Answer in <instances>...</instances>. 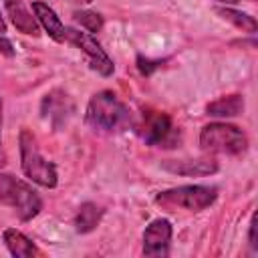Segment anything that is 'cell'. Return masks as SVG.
<instances>
[{"label": "cell", "instance_id": "obj_22", "mask_svg": "<svg viewBox=\"0 0 258 258\" xmlns=\"http://www.w3.org/2000/svg\"><path fill=\"white\" fill-rule=\"evenodd\" d=\"M4 32H6V22H4V18L0 14V34H4Z\"/></svg>", "mask_w": 258, "mask_h": 258}, {"label": "cell", "instance_id": "obj_3", "mask_svg": "<svg viewBox=\"0 0 258 258\" xmlns=\"http://www.w3.org/2000/svg\"><path fill=\"white\" fill-rule=\"evenodd\" d=\"M18 143H20V167L24 175L42 187H54L58 181L56 167L40 153L36 137L28 129H22Z\"/></svg>", "mask_w": 258, "mask_h": 258}, {"label": "cell", "instance_id": "obj_11", "mask_svg": "<svg viewBox=\"0 0 258 258\" xmlns=\"http://www.w3.org/2000/svg\"><path fill=\"white\" fill-rule=\"evenodd\" d=\"M161 167L171 173H177V175L200 177V175L216 173L218 161L216 159H169V161H163Z\"/></svg>", "mask_w": 258, "mask_h": 258}, {"label": "cell", "instance_id": "obj_10", "mask_svg": "<svg viewBox=\"0 0 258 258\" xmlns=\"http://www.w3.org/2000/svg\"><path fill=\"white\" fill-rule=\"evenodd\" d=\"M32 14L36 16L38 24L44 28V32L56 40V42H64L67 40V26L60 22V18L56 16V12L42 0H34L32 2Z\"/></svg>", "mask_w": 258, "mask_h": 258}, {"label": "cell", "instance_id": "obj_18", "mask_svg": "<svg viewBox=\"0 0 258 258\" xmlns=\"http://www.w3.org/2000/svg\"><path fill=\"white\" fill-rule=\"evenodd\" d=\"M165 60H149V58H143V56H137V69L141 75H151L155 69H159Z\"/></svg>", "mask_w": 258, "mask_h": 258}, {"label": "cell", "instance_id": "obj_4", "mask_svg": "<svg viewBox=\"0 0 258 258\" xmlns=\"http://www.w3.org/2000/svg\"><path fill=\"white\" fill-rule=\"evenodd\" d=\"M200 145L208 153H226V155H240L248 147L246 133L232 125V123H210L204 125L200 131Z\"/></svg>", "mask_w": 258, "mask_h": 258}, {"label": "cell", "instance_id": "obj_17", "mask_svg": "<svg viewBox=\"0 0 258 258\" xmlns=\"http://www.w3.org/2000/svg\"><path fill=\"white\" fill-rule=\"evenodd\" d=\"M73 20L77 24H81L87 32H99L103 28V16L99 12H93V10H75Z\"/></svg>", "mask_w": 258, "mask_h": 258}, {"label": "cell", "instance_id": "obj_20", "mask_svg": "<svg viewBox=\"0 0 258 258\" xmlns=\"http://www.w3.org/2000/svg\"><path fill=\"white\" fill-rule=\"evenodd\" d=\"M248 242H250V246L256 250L258 248V242H256V216H252V220H250V230H248Z\"/></svg>", "mask_w": 258, "mask_h": 258}, {"label": "cell", "instance_id": "obj_19", "mask_svg": "<svg viewBox=\"0 0 258 258\" xmlns=\"http://www.w3.org/2000/svg\"><path fill=\"white\" fill-rule=\"evenodd\" d=\"M0 52L2 54H6V56H14V48H12V42L4 36V34H0Z\"/></svg>", "mask_w": 258, "mask_h": 258}, {"label": "cell", "instance_id": "obj_14", "mask_svg": "<svg viewBox=\"0 0 258 258\" xmlns=\"http://www.w3.org/2000/svg\"><path fill=\"white\" fill-rule=\"evenodd\" d=\"M103 214H105V210H103L101 206L93 204V202L81 204L79 210H77V216H75V230H77L79 234H89V232H93V230L99 226Z\"/></svg>", "mask_w": 258, "mask_h": 258}, {"label": "cell", "instance_id": "obj_15", "mask_svg": "<svg viewBox=\"0 0 258 258\" xmlns=\"http://www.w3.org/2000/svg\"><path fill=\"white\" fill-rule=\"evenodd\" d=\"M244 111V97L242 95H228L208 103L206 113L210 117H236Z\"/></svg>", "mask_w": 258, "mask_h": 258}, {"label": "cell", "instance_id": "obj_2", "mask_svg": "<svg viewBox=\"0 0 258 258\" xmlns=\"http://www.w3.org/2000/svg\"><path fill=\"white\" fill-rule=\"evenodd\" d=\"M0 202L12 208L22 222L36 218L42 210V200L38 191L20 177H14L12 173H0Z\"/></svg>", "mask_w": 258, "mask_h": 258}, {"label": "cell", "instance_id": "obj_8", "mask_svg": "<svg viewBox=\"0 0 258 258\" xmlns=\"http://www.w3.org/2000/svg\"><path fill=\"white\" fill-rule=\"evenodd\" d=\"M171 224L165 218L153 220L143 232V254L145 256H167L171 242Z\"/></svg>", "mask_w": 258, "mask_h": 258}, {"label": "cell", "instance_id": "obj_12", "mask_svg": "<svg viewBox=\"0 0 258 258\" xmlns=\"http://www.w3.org/2000/svg\"><path fill=\"white\" fill-rule=\"evenodd\" d=\"M4 8H6V12H8V16H10V20L18 32L30 34V36L40 34V24H38L36 16L24 6L22 0H4Z\"/></svg>", "mask_w": 258, "mask_h": 258}, {"label": "cell", "instance_id": "obj_7", "mask_svg": "<svg viewBox=\"0 0 258 258\" xmlns=\"http://www.w3.org/2000/svg\"><path fill=\"white\" fill-rule=\"evenodd\" d=\"M69 44H73L75 48H79L87 60H89V67L93 71H97L101 77H111L113 71H115V64L111 60V56L105 52V48L97 42V38H93L91 32H81V30H75V28H69L67 26V40Z\"/></svg>", "mask_w": 258, "mask_h": 258}, {"label": "cell", "instance_id": "obj_9", "mask_svg": "<svg viewBox=\"0 0 258 258\" xmlns=\"http://www.w3.org/2000/svg\"><path fill=\"white\" fill-rule=\"evenodd\" d=\"M71 113H73V103L67 93L56 89V91H50L42 99V117L48 119L54 127H60L69 119Z\"/></svg>", "mask_w": 258, "mask_h": 258}, {"label": "cell", "instance_id": "obj_21", "mask_svg": "<svg viewBox=\"0 0 258 258\" xmlns=\"http://www.w3.org/2000/svg\"><path fill=\"white\" fill-rule=\"evenodd\" d=\"M6 163V153L2 147V99H0V167Z\"/></svg>", "mask_w": 258, "mask_h": 258}, {"label": "cell", "instance_id": "obj_24", "mask_svg": "<svg viewBox=\"0 0 258 258\" xmlns=\"http://www.w3.org/2000/svg\"><path fill=\"white\" fill-rule=\"evenodd\" d=\"M216 2H222V4H238L240 0H216Z\"/></svg>", "mask_w": 258, "mask_h": 258}, {"label": "cell", "instance_id": "obj_6", "mask_svg": "<svg viewBox=\"0 0 258 258\" xmlns=\"http://www.w3.org/2000/svg\"><path fill=\"white\" fill-rule=\"evenodd\" d=\"M137 133L151 147H175L179 143V131L163 111H145Z\"/></svg>", "mask_w": 258, "mask_h": 258}, {"label": "cell", "instance_id": "obj_23", "mask_svg": "<svg viewBox=\"0 0 258 258\" xmlns=\"http://www.w3.org/2000/svg\"><path fill=\"white\" fill-rule=\"evenodd\" d=\"M69 2H73V4H89L93 0H69Z\"/></svg>", "mask_w": 258, "mask_h": 258}, {"label": "cell", "instance_id": "obj_16", "mask_svg": "<svg viewBox=\"0 0 258 258\" xmlns=\"http://www.w3.org/2000/svg\"><path fill=\"white\" fill-rule=\"evenodd\" d=\"M216 12H218L222 18H226L228 22L236 24L238 28H242V30H246V32H250V34H254L256 28H258L254 16H250V14H246V12L234 10V8H230V6H218Z\"/></svg>", "mask_w": 258, "mask_h": 258}, {"label": "cell", "instance_id": "obj_1", "mask_svg": "<svg viewBox=\"0 0 258 258\" xmlns=\"http://www.w3.org/2000/svg\"><path fill=\"white\" fill-rule=\"evenodd\" d=\"M85 119L95 131L115 133L131 123V113L113 91H99L91 97Z\"/></svg>", "mask_w": 258, "mask_h": 258}, {"label": "cell", "instance_id": "obj_5", "mask_svg": "<svg viewBox=\"0 0 258 258\" xmlns=\"http://www.w3.org/2000/svg\"><path fill=\"white\" fill-rule=\"evenodd\" d=\"M218 198V189L214 185H179L165 191H159L155 196V204L167 210H187V212H202L208 206H212Z\"/></svg>", "mask_w": 258, "mask_h": 258}, {"label": "cell", "instance_id": "obj_13", "mask_svg": "<svg viewBox=\"0 0 258 258\" xmlns=\"http://www.w3.org/2000/svg\"><path fill=\"white\" fill-rule=\"evenodd\" d=\"M2 240H4V246L8 248V252L16 258H32V256H40V250L36 248V244L26 238L20 230L16 228H6L2 232Z\"/></svg>", "mask_w": 258, "mask_h": 258}]
</instances>
